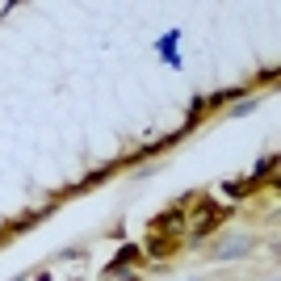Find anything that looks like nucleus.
<instances>
[{"label": "nucleus", "instance_id": "obj_1", "mask_svg": "<svg viewBox=\"0 0 281 281\" xmlns=\"http://www.w3.org/2000/svg\"><path fill=\"white\" fill-rule=\"evenodd\" d=\"M134 256H138V248H134V243H130V248H122V256H118V260H113L109 268H118V264H126V260H134Z\"/></svg>", "mask_w": 281, "mask_h": 281}]
</instances>
